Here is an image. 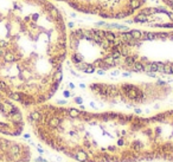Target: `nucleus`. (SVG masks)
Here are the masks:
<instances>
[{"label": "nucleus", "instance_id": "1", "mask_svg": "<svg viewBox=\"0 0 173 162\" xmlns=\"http://www.w3.org/2000/svg\"><path fill=\"white\" fill-rule=\"evenodd\" d=\"M68 54L76 69L86 73L122 68L147 75H173V30L80 27L68 33Z\"/></svg>", "mask_w": 173, "mask_h": 162}, {"label": "nucleus", "instance_id": "2", "mask_svg": "<svg viewBox=\"0 0 173 162\" xmlns=\"http://www.w3.org/2000/svg\"><path fill=\"white\" fill-rule=\"evenodd\" d=\"M72 9L102 19L118 20L132 17L144 7L147 0H56Z\"/></svg>", "mask_w": 173, "mask_h": 162}, {"label": "nucleus", "instance_id": "3", "mask_svg": "<svg viewBox=\"0 0 173 162\" xmlns=\"http://www.w3.org/2000/svg\"><path fill=\"white\" fill-rule=\"evenodd\" d=\"M166 83L158 82L155 84H145V85H135L130 83H122L120 85L116 84H106V83H94L89 88L96 97L106 102H123L130 107L132 104L145 103L150 92L165 90Z\"/></svg>", "mask_w": 173, "mask_h": 162}, {"label": "nucleus", "instance_id": "4", "mask_svg": "<svg viewBox=\"0 0 173 162\" xmlns=\"http://www.w3.org/2000/svg\"><path fill=\"white\" fill-rule=\"evenodd\" d=\"M74 153L76 154V159L80 162H86V160H88V154L84 152L83 148L76 149V150H74Z\"/></svg>", "mask_w": 173, "mask_h": 162}, {"label": "nucleus", "instance_id": "5", "mask_svg": "<svg viewBox=\"0 0 173 162\" xmlns=\"http://www.w3.org/2000/svg\"><path fill=\"white\" fill-rule=\"evenodd\" d=\"M102 158L104 160V162H120V158L118 156H115V155H102Z\"/></svg>", "mask_w": 173, "mask_h": 162}, {"label": "nucleus", "instance_id": "6", "mask_svg": "<svg viewBox=\"0 0 173 162\" xmlns=\"http://www.w3.org/2000/svg\"><path fill=\"white\" fill-rule=\"evenodd\" d=\"M161 1H162V2H164V4L173 12V0H161Z\"/></svg>", "mask_w": 173, "mask_h": 162}, {"label": "nucleus", "instance_id": "7", "mask_svg": "<svg viewBox=\"0 0 173 162\" xmlns=\"http://www.w3.org/2000/svg\"><path fill=\"white\" fill-rule=\"evenodd\" d=\"M107 150H110V152H115V150H116V147H114V146H109Z\"/></svg>", "mask_w": 173, "mask_h": 162}, {"label": "nucleus", "instance_id": "8", "mask_svg": "<svg viewBox=\"0 0 173 162\" xmlns=\"http://www.w3.org/2000/svg\"><path fill=\"white\" fill-rule=\"evenodd\" d=\"M75 101H76V103H82V99H81V98H78V97H77L76 99H75Z\"/></svg>", "mask_w": 173, "mask_h": 162}, {"label": "nucleus", "instance_id": "9", "mask_svg": "<svg viewBox=\"0 0 173 162\" xmlns=\"http://www.w3.org/2000/svg\"><path fill=\"white\" fill-rule=\"evenodd\" d=\"M37 161H39V162H46L45 160H43V159H38V160H37Z\"/></svg>", "mask_w": 173, "mask_h": 162}]
</instances>
